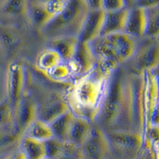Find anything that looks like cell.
<instances>
[{"mask_svg": "<svg viewBox=\"0 0 159 159\" xmlns=\"http://www.w3.org/2000/svg\"><path fill=\"white\" fill-rule=\"evenodd\" d=\"M25 135L44 143L55 138L50 124L40 119H37L32 123Z\"/></svg>", "mask_w": 159, "mask_h": 159, "instance_id": "cell-21", "label": "cell"}, {"mask_svg": "<svg viewBox=\"0 0 159 159\" xmlns=\"http://www.w3.org/2000/svg\"><path fill=\"white\" fill-rule=\"evenodd\" d=\"M93 127V123L87 119L75 116L71 125L68 141L82 147L91 135Z\"/></svg>", "mask_w": 159, "mask_h": 159, "instance_id": "cell-15", "label": "cell"}, {"mask_svg": "<svg viewBox=\"0 0 159 159\" xmlns=\"http://www.w3.org/2000/svg\"><path fill=\"white\" fill-rule=\"evenodd\" d=\"M85 159H111L112 154L107 134L94 126L91 135L81 147Z\"/></svg>", "mask_w": 159, "mask_h": 159, "instance_id": "cell-7", "label": "cell"}, {"mask_svg": "<svg viewBox=\"0 0 159 159\" xmlns=\"http://www.w3.org/2000/svg\"><path fill=\"white\" fill-rule=\"evenodd\" d=\"M153 75L154 76L156 80V82H157V87H158V90H159V65L157 66V68L154 69V70L151 71Z\"/></svg>", "mask_w": 159, "mask_h": 159, "instance_id": "cell-35", "label": "cell"}, {"mask_svg": "<svg viewBox=\"0 0 159 159\" xmlns=\"http://www.w3.org/2000/svg\"><path fill=\"white\" fill-rule=\"evenodd\" d=\"M65 142L53 138V139L45 142V148L47 152V157L52 159H56L58 157L64 147Z\"/></svg>", "mask_w": 159, "mask_h": 159, "instance_id": "cell-27", "label": "cell"}, {"mask_svg": "<svg viewBox=\"0 0 159 159\" xmlns=\"http://www.w3.org/2000/svg\"><path fill=\"white\" fill-rule=\"evenodd\" d=\"M111 76L96 66L90 73L76 80L66 96L72 114L96 123L107 96Z\"/></svg>", "mask_w": 159, "mask_h": 159, "instance_id": "cell-2", "label": "cell"}, {"mask_svg": "<svg viewBox=\"0 0 159 159\" xmlns=\"http://www.w3.org/2000/svg\"><path fill=\"white\" fill-rule=\"evenodd\" d=\"M90 11L103 10V0H87Z\"/></svg>", "mask_w": 159, "mask_h": 159, "instance_id": "cell-34", "label": "cell"}, {"mask_svg": "<svg viewBox=\"0 0 159 159\" xmlns=\"http://www.w3.org/2000/svg\"><path fill=\"white\" fill-rule=\"evenodd\" d=\"M136 159H156L154 148L148 142L145 143L143 150L139 153Z\"/></svg>", "mask_w": 159, "mask_h": 159, "instance_id": "cell-31", "label": "cell"}, {"mask_svg": "<svg viewBox=\"0 0 159 159\" xmlns=\"http://www.w3.org/2000/svg\"><path fill=\"white\" fill-rule=\"evenodd\" d=\"M154 148V155H155L156 159H159V145L156 146V147H153Z\"/></svg>", "mask_w": 159, "mask_h": 159, "instance_id": "cell-36", "label": "cell"}, {"mask_svg": "<svg viewBox=\"0 0 159 159\" xmlns=\"http://www.w3.org/2000/svg\"><path fill=\"white\" fill-rule=\"evenodd\" d=\"M21 149L27 159H45L48 157L45 143L28 136L25 135L22 138Z\"/></svg>", "mask_w": 159, "mask_h": 159, "instance_id": "cell-18", "label": "cell"}, {"mask_svg": "<svg viewBox=\"0 0 159 159\" xmlns=\"http://www.w3.org/2000/svg\"><path fill=\"white\" fill-rule=\"evenodd\" d=\"M62 62H64L63 60L59 53L48 47L42 51L37 57L36 67L38 70L45 74Z\"/></svg>", "mask_w": 159, "mask_h": 159, "instance_id": "cell-19", "label": "cell"}, {"mask_svg": "<svg viewBox=\"0 0 159 159\" xmlns=\"http://www.w3.org/2000/svg\"><path fill=\"white\" fill-rule=\"evenodd\" d=\"M29 1H4L1 3V9L4 15L12 17H23L28 18Z\"/></svg>", "mask_w": 159, "mask_h": 159, "instance_id": "cell-23", "label": "cell"}, {"mask_svg": "<svg viewBox=\"0 0 159 159\" xmlns=\"http://www.w3.org/2000/svg\"><path fill=\"white\" fill-rule=\"evenodd\" d=\"M147 28L146 37L157 38L159 37V1L154 5L146 8Z\"/></svg>", "mask_w": 159, "mask_h": 159, "instance_id": "cell-22", "label": "cell"}, {"mask_svg": "<svg viewBox=\"0 0 159 159\" xmlns=\"http://www.w3.org/2000/svg\"><path fill=\"white\" fill-rule=\"evenodd\" d=\"M110 143L112 156L116 159H136L145 145V139L133 131L105 132Z\"/></svg>", "mask_w": 159, "mask_h": 159, "instance_id": "cell-4", "label": "cell"}, {"mask_svg": "<svg viewBox=\"0 0 159 159\" xmlns=\"http://www.w3.org/2000/svg\"><path fill=\"white\" fill-rule=\"evenodd\" d=\"M20 137L21 136L17 134L16 132L10 133V132L0 131V148L7 147L16 143Z\"/></svg>", "mask_w": 159, "mask_h": 159, "instance_id": "cell-29", "label": "cell"}, {"mask_svg": "<svg viewBox=\"0 0 159 159\" xmlns=\"http://www.w3.org/2000/svg\"><path fill=\"white\" fill-rule=\"evenodd\" d=\"M45 159H52V158H49V157H45Z\"/></svg>", "mask_w": 159, "mask_h": 159, "instance_id": "cell-37", "label": "cell"}, {"mask_svg": "<svg viewBox=\"0 0 159 159\" xmlns=\"http://www.w3.org/2000/svg\"><path fill=\"white\" fill-rule=\"evenodd\" d=\"M90 9L87 0H67L65 9L40 31L49 40L79 37Z\"/></svg>", "mask_w": 159, "mask_h": 159, "instance_id": "cell-3", "label": "cell"}, {"mask_svg": "<svg viewBox=\"0 0 159 159\" xmlns=\"http://www.w3.org/2000/svg\"><path fill=\"white\" fill-rule=\"evenodd\" d=\"M56 159H85V157L81 147L66 141L61 154Z\"/></svg>", "mask_w": 159, "mask_h": 159, "instance_id": "cell-26", "label": "cell"}, {"mask_svg": "<svg viewBox=\"0 0 159 159\" xmlns=\"http://www.w3.org/2000/svg\"><path fill=\"white\" fill-rule=\"evenodd\" d=\"M111 159H116V158H115L114 157H112V158H111Z\"/></svg>", "mask_w": 159, "mask_h": 159, "instance_id": "cell-38", "label": "cell"}, {"mask_svg": "<svg viewBox=\"0 0 159 159\" xmlns=\"http://www.w3.org/2000/svg\"><path fill=\"white\" fill-rule=\"evenodd\" d=\"M146 142H148L152 147L159 145V126H150L146 136Z\"/></svg>", "mask_w": 159, "mask_h": 159, "instance_id": "cell-30", "label": "cell"}, {"mask_svg": "<svg viewBox=\"0 0 159 159\" xmlns=\"http://www.w3.org/2000/svg\"><path fill=\"white\" fill-rule=\"evenodd\" d=\"M105 14L106 12L103 10L89 11L78 37L80 43H90L101 36Z\"/></svg>", "mask_w": 159, "mask_h": 159, "instance_id": "cell-12", "label": "cell"}, {"mask_svg": "<svg viewBox=\"0 0 159 159\" xmlns=\"http://www.w3.org/2000/svg\"><path fill=\"white\" fill-rule=\"evenodd\" d=\"M54 18L45 7V0L29 1L28 20L35 29L41 31Z\"/></svg>", "mask_w": 159, "mask_h": 159, "instance_id": "cell-14", "label": "cell"}, {"mask_svg": "<svg viewBox=\"0 0 159 159\" xmlns=\"http://www.w3.org/2000/svg\"><path fill=\"white\" fill-rule=\"evenodd\" d=\"M150 126H159V102L156 105L155 108L150 117Z\"/></svg>", "mask_w": 159, "mask_h": 159, "instance_id": "cell-32", "label": "cell"}, {"mask_svg": "<svg viewBox=\"0 0 159 159\" xmlns=\"http://www.w3.org/2000/svg\"><path fill=\"white\" fill-rule=\"evenodd\" d=\"M74 117L75 116L72 114V112L69 111L50 123L55 138L64 142L68 141L69 130Z\"/></svg>", "mask_w": 159, "mask_h": 159, "instance_id": "cell-20", "label": "cell"}, {"mask_svg": "<svg viewBox=\"0 0 159 159\" xmlns=\"http://www.w3.org/2000/svg\"><path fill=\"white\" fill-rule=\"evenodd\" d=\"M127 15L128 7L119 11L106 12L101 36L124 32Z\"/></svg>", "mask_w": 159, "mask_h": 159, "instance_id": "cell-17", "label": "cell"}, {"mask_svg": "<svg viewBox=\"0 0 159 159\" xmlns=\"http://www.w3.org/2000/svg\"><path fill=\"white\" fill-rule=\"evenodd\" d=\"M138 43L131 61V72L143 74L154 70L159 65V41L157 38L145 37Z\"/></svg>", "mask_w": 159, "mask_h": 159, "instance_id": "cell-5", "label": "cell"}, {"mask_svg": "<svg viewBox=\"0 0 159 159\" xmlns=\"http://www.w3.org/2000/svg\"><path fill=\"white\" fill-rule=\"evenodd\" d=\"M38 119L37 105L30 98L23 97L15 113V132L20 136L27 131Z\"/></svg>", "mask_w": 159, "mask_h": 159, "instance_id": "cell-10", "label": "cell"}, {"mask_svg": "<svg viewBox=\"0 0 159 159\" xmlns=\"http://www.w3.org/2000/svg\"><path fill=\"white\" fill-rule=\"evenodd\" d=\"M15 126V111L7 99L0 102V127Z\"/></svg>", "mask_w": 159, "mask_h": 159, "instance_id": "cell-25", "label": "cell"}, {"mask_svg": "<svg viewBox=\"0 0 159 159\" xmlns=\"http://www.w3.org/2000/svg\"><path fill=\"white\" fill-rule=\"evenodd\" d=\"M127 7V2L124 0H103V10L105 12L119 11Z\"/></svg>", "mask_w": 159, "mask_h": 159, "instance_id": "cell-28", "label": "cell"}, {"mask_svg": "<svg viewBox=\"0 0 159 159\" xmlns=\"http://www.w3.org/2000/svg\"><path fill=\"white\" fill-rule=\"evenodd\" d=\"M105 36L108 38L122 64L129 61L133 57L137 49V39L124 32Z\"/></svg>", "mask_w": 159, "mask_h": 159, "instance_id": "cell-13", "label": "cell"}, {"mask_svg": "<svg viewBox=\"0 0 159 159\" xmlns=\"http://www.w3.org/2000/svg\"><path fill=\"white\" fill-rule=\"evenodd\" d=\"M127 22L124 33L135 39L146 37L147 28V17L146 9L137 6H129Z\"/></svg>", "mask_w": 159, "mask_h": 159, "instance_id": "cell-11", "label": "cell"}, {"mask_svg": "<svg viewBox=\"0 0 159 159\" xmlns=\"http://www.w3.org/2000/svg\"><path fill=\"white\" fill-rule=\"evenodd\" d=\"M72 76L76 80L90 73L96 67V59L89 43L80 42L74 57L67 62Z\"/></svg>", "mask_w": 159, "mask_h": 159, "instance_id": "cell-8", "label": "cell"}, {"mask_svg": "<svg viewBox=\"0 0 159 159\" xmlns=\"http://www.w3.org/2000/svg\"><path fill=\"white\" fill-rule=\"evenodd\" d=\"M25 84V72L23 65L18 61L13 62L9 65L7 74V99L11 103L15 113L23 98Z\"/></svg>", "mask_w": 159, "mask_h": 159, "instance_id": "cell-6", "label": "cell"}, {"mask_svg": "<svg viewBox=\"0 0 159 159\" xmlns=\"http://www.w3.org/2000/svg\"><path fill=\"white\" fill-rule=\"evenodd\" d=\"M4 159H27V157L25 156V153L22 151V149L20 148L8 154Z\"/></svg>", "mask_w": 159, "mask_h": 159, "instance_id": "cell-33", "label": "cell"}, {"mask_svg": "<svg viewBox=\"0 0 159 159\" xmlns=\"http://www.w3.org/2000/svg\"><path fill=\"white\" fill-rule=\"evenodd\" d=\"M80 41L77 37H65L49 40V48L54 49L64 62H69L76 54Z\"/></svg>", "mask_w": 159, "mask_h": 159, "instance_id": "cell-16", "label": "cell"}, {"mask_svg": "<svg viewBox=\"0 0 159 159\" xmlns=\"http://www.w3.org/2000/svg\"><path fill=\"white\" fill-rule=\"evenodd\" d=\"M69 111L70 108L66 97L57 92H51L47 96H45L43 102L38 107V119L50 124Z\"/></svg>", "mask_w": 159, "mask_h": 159, "instance_id": "cell-9", "label": "cell"}, {"mask_svg": "<svg viewBox=\"0 0 159 159\" xmlns=\"http://www.w3.org/2000/svg\"><path fill=\"white\" fill-rule=\"evenodd\" d=\"M96 123L104 132L132 131L128 70L119 67L111 75L107 96Z\"/></svg>", "mask_w": 159, "mask_h": 159, "instance_id": "cell-1", "label": "cell"}, {"mask_svg": "<svg viewBox=\"0 0 159 159\" xmlns=\"http://www.w3.org/2000/svg\"><path fill=\"white\" fill-rule=\"evenodd\" d=\"M46 77L54 83H65L67 80L72 77V72L66 62H62L57 65L52 70L45 73Z\"/></svg>", "mask_w": 159, "mask_h": 159, "instance_id": "cell-24", "label": "cell"}, {"mask_svg": "<svg viewBox=\"0 0 159 159\" xmlns=\"http://www.w3.org/2000/svg\"><path fill=\"white\" fill-rule=\"evenodd\" d=\"M157 39H158V41H159V37H158V38H157Z\"/></svg>", "mask_w": 159, "mask_h": 159, "instance_id": "cell-39", "label": "cell"}]
</instances>
